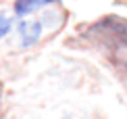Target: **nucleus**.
Wrapping results in <instances>:
<instances>
[{"mask_svg": "<svg viewBox=\"0 0 127 119\" xmlns=\"http://www.w3.org/2000/svg\"><path fill=\"white\" fill-rule=\"evenodd\" d=\"M54 2H59V0H17L15 2V13L19 17H25V15H31V13L48 6V4H54Z\"/></svg>", "mask_w": 127, "mask_h": 119, "instance_id": "obj_2", "label": "nucleus"}, {"mask_svg": "<svg viewBox=\"0 0 127 119\" xmlns=\"http://www.w3.org/2000/svg\"><path fill=\"white\" fill-rule=\"evenodd\" d=\"M19 36L23 46H33L42 36V23L40 21H21L19 23Z\"/></svg>", "mask_w": 127, "mask_h": 119, "instance_id": "obj_1", "label": "nucleus"}, {"mask_svg": "<svg viewBox=\"0 0 127 119\" xmlns=\"http://www.w3.org/2000/svg\"><path fill=\"white\" fill-rule=\"evenodd\" d=\"M10 27H13V21H10L6 15H2V13H0V40H2V38L10 31Z\"/></svg>", "mask_w": 127, "mask_h": 119, "instance_id": "obj_3", "label": "nucleus"}]
</instances>
